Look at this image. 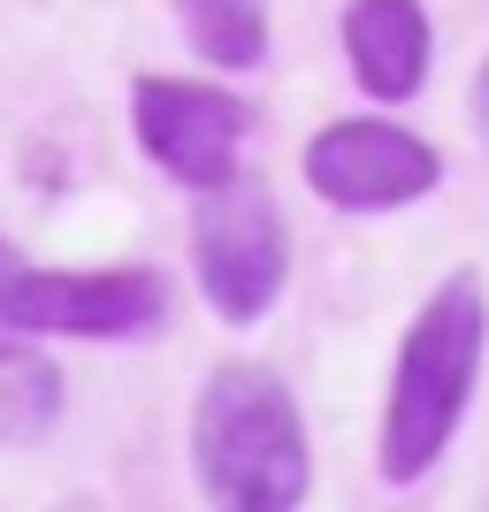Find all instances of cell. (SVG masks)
<instances>
[{
	"label": "cell",
	"mask_w": 489,
	"mask_h": 512,
	"mask_svg": "<svg viewBox=\"0 0 489 512\" xmlns=\"http://www.w3.org/2000/svg\"><path fill=\"white\" fill-rule=\"evenodd\" d=\"M192 474L214 512H298L314 490V444L298 398L253 360H230L199 383Z\"/></svg>",
	"instance_id": "obj_1"
},
{
	"label": "cell",
	"mask_w": 489,
	"mask_h": 512,
	"mask_svg": "<svg viewBox=\"0 0 489 512\" xmlns=\"http://www.w3.org/2000/svg\"><path fill=\"white\" fill-rule=\"evenodd\" d=\"M482 344H489V291L474 268H451L428 306L413 314L390 367V406H383V482H421L451 451L459 421L482 383Z\"/></svg>",
	"instance_id": "obj_2"
},
{
	"label": "cell",
	"mask_w": 489,
	"mask_h": 512,
	"mask_svg": "<svg viewBox=\"0 0 489 512\" xmlns=\"http://www.w3.org/2000/svg\"><path fill=\"white\" fill-rule=\"evenodd\" d=\"M192 276H199V299L230 321V329H253V321L276 314L283 276H291V230H283V207H276L268 184L222 176V184L199 192Z\"/></svg>",
	"instance_id": "obj_3"
},
{
	"label": "cell",
	"mask_w": 489,
	"mask_h": 512,
	"mask_svg": "<svg viewBox=\"0 0 489 512\" xmlns=\"http://www.w3.org/2000/svg\"><path fill=\"white\" fill-rule=\"evenodd\" d=\"M161 314H169V283L153 268H16V283H8V321L23 344L39 337L123 344L161 329Z\"/></svg>",
	"instance_id": "obj_4"
},
{
	"label": "cell",
	"mask_w": 489,
	"mask_h": 512,
	"mask_svg": "<svg viewBox=\"0 0 489 512\" xmlns=\"http://www.w3.org/2000/svg\"><path fill=\"white\" fill-rule=\"evenodd\" d=\"M245 100L222 85H199V77H138L130 85V130L146 146L153 169H169L176 184H222L237 176V146H245Z\"/></svg>",
	"instance_id": "obj_5"
},
{
	"label": "cell",
	"mask_w": 489,
	"mask_h": 512,
	"mask_svg": "<svg viewBox=\"0 0 489 512\" xmlns=\"http://www.w3.org/2000/svg\"><path fill=\"white\" fill-rule=\"evenodd\" d=\"M306 184L314 199L344 214H383V207H413L444 184V161L428 138L398 123H375V115H352V123H329L314 130V146H306Z\"/></svg>",
	"instance_id": "obj_6"
},
{
	"label": "cell",
	"mask_w": 489,
	"mask_h": 512,
	"mask_svg": "<svg viewBox=\"0 0 489 512\" xmlns=\"http://www.w3.org/2000/svg\"><path fill=\"white\" fill-rule=\"evenodd\" d=\"M344 62L367 85V100H413L436 62L421 0H344Z\"/></svg>",
	"instance_id": "obj_7"
},
{
	"label": "cell",
	"mask_w": 489,
	"mask_h": 512,
	"mask_svg": "<svg viewBox=\"0 0 489 512\" xmlns=\"http://www.w3.org/2000/svg\"><path fill=\"white\" fill-rule=\"evenodd\" d=\"M176 23L214 69L268 62V0H176Z\"/></svg>",
	"instance_id": "obj_8"
},
{
	"label": "cell",
	"mask_w": 489,
	"mask_h": 512,
	"mask_svg": "<svg viewBox=\"0 0 489 512\" xmlns=\"http://www.w3.org/2000/svg\"><path fill=\"white\" fill-rule=\"evenodd\" d=\"M62 421V367L46 352H16L0 360V436L8 444H31Z\"/></svg>",
	"instance_id": "obj_9"
},
{
	"label": "cell",
	"mask_w": 489,
	"mask_h": 512,
	"mask_svg": "<svg viewBox=\"0 0 489 512\" xmlns=\"http://www.w3.org/2000/svg\"><path fill=\"white\" fill-rule=\"evenodd\" d=\"M16 268H23V253L0 237V360H16V352H31V344L16 337V321H8V283H16Z\"/></svg>",
	"instance_id": "obj_10"
},
{
	"label": "cell",
	"mask_w": 489,
	"mask_h": 512,
	"mask_svg": "<svg viewBox=\"0 0 489 512\" xmlns=\"http://www.w3.org/2000/svg\"><path fill=\"white\" fill-rule=\"evenodd\" d=\"M474 138L489 146V62L474 69Z\"/></svg>",
	"instance_id": "obj_11"
}]
</instances>
